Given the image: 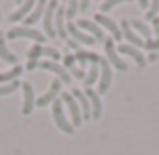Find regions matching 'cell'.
<instances>
[{
    "mask_svg": "<svg viewBox=\"0 0 159 155\" xmlns=\"http://www.w3.org/2000/svg\"><path fill=\"white\" fill-rule=\"evenodd\" d=\"M8 39H33L37 45H41L45 41V33L37 31V29H31V27H12L6 33Z\"/></svg>",
    "mask_w": 159,
    "mask_h": 155,
    "instance_id": "1",
    "label": "cell"
},
{
    "mask_svg": "<svg viewBox=\"0 0 159 155\" xmlns=\"http://www.w3.org/2000/svg\"><path fill=\"white\" fill-rule=\"evenodd\" d=\"M51 108H53V121H55L57 129L63 131V133H67V135H71V133H74V127H71V122L66 118V112H63V100L61 98L53 100Z\"/></svg>",
    "mask_w": 159,
    "mask_h": 155,
    "instance_id": "2",
    "label": "cell"
},
{
    "mask_svg": "<svg viewBox=\"0 0 159 155\" xmlns=\"http://www.w3.org/2000/svg\"><path fill=\"white\" fill-rule=\"evenodd\" d=\"M37 67H41V70H47V71H53V74H57V78H59L63 84H70L71 82V75L67 74V70L63 66H59L57 61H51V59H43V61H39V66Z\"/></svg>",
    "mask_w": 159,
    "mask_h": 155,
    "instance_id": "3",
    "label": "cell"
},
{
    "mask_svg": "<svg viewBox=\"0 0 159 155\" xmlns=\"http://www.w3.org/2000/svg\"><path fill=\"white\" fill-rule=\"evenodd\" d=\"M57 6L59 2L51 0V2H47V10H45V19H43V25H45V35L47 37H55V19H53V14H55Z\"/></svg>",
    "mask_w": 159,
    "mask_h": 155,
    "instance_id": "4",
    "label": "cell"
},
{
    "mask_svg": "<svg viewBox=\"0 0 159 155\" xmlns=\"http://www.w3.org/2000/svg\"><path fill=\"white\" fill-rule=\"evenodd\" d=\"M104 51H106V59H108V63H112V66L116 67L118 71H125V70H126V63L120 59V57H118L116 49H114L112 39H104Z\"/></svg>",
    "mask_w": 159,
    "mask_h": 155,
    "instance_id": "5",
    "label": "cell"
},
{
    "mask_svg": "<svg viewBox=\"0 0 159 155\" xmlns=\"http://www.w3.org/2000/svg\"><path fill=\"white\" fill-rule=\"evenodd\" d=\"M63 104L67 106V110H70V114H71V127H80L82 122H84V118H82V112H80V106H78V102H75V98L71 94H63Z\"/></svg>",
    "mask_w": 159,
    "mask_h": 155,
    "instance_id": "6",
    "label": "cell"
},
{
    "mask_svg": "<svg viewBox=\"0 0 159 155\" xmlns=\"http://www.w3.org/2000/svg\"><path fill=\"white\" fill-rule=\"evenodd\" d=\"M112 82V67L108 63V59H100V84H98V92H108Z\"/></svg>",
    "mask_w": 159,
    "mask_h": 155,
    "instance_id": "7",
    "label": "cell"
},
{
    "mask_svg": "<svg viewBox=\"0 0 159 155\" xmlns=\"http://www.w3.org/2000/svg\"><path fill=\"white\" fill-rule=\"evenodd\" d=\"M66 29H67V35H71L70 39H74L75 43H84V45H88V47L96 43V39H92L90 35H86V33H84V31H82V29H80L75 23H67V25H66Z\"/></svg>",
    "mask_w": 159,
    "mask_h": 155,
    "instance_id": "8",
    "label": "cell"
},
{
    "mask_svg": "<svg viewBox=\"0 0 159 155\" xmlns=\"http://www.w3.org/2000/svg\"><path fill=\"white\" fill-rule=\"evenodd\" d=\"M94 23L98 25V27H104V29H108V31H110V33H112V39L114 41H120L122 39V31H120V27H116V23H114L112 19H108L106 14H96V21H94Z\"/></svg>",
    "mask_w": 159,
    "mask_h": 155,
    "instance_id": "9",
    "label": "cell"
},
{
    "mask_svg": "<svg viewBox=\"0 0 159 155\" xmlns=\"http://www.w3.org/2000/svg\"><path fill=\"white\" fill-rule=\"evenodd\" d=\"M120 31H122V37L129 41V45H133V47H137V49L145 47V41H143V39H141L139 35L131 29V25H129V21H126V19L120 23Z\"/></svg>",
    "mask_w": 159,
    "mask_h": 155,
    "instance_id": "10",
    "label": "cell"
},
{
    "mask_svg": "<svg viewBox=\"0 0 159 155\" xmlns=\"http://www.w3.org/2000/svg\"><path fill=\"white\" fill-rule=\"evenodd\" d=\"M59 92H61V80H53L51 82V88H49L45 94L37 100V106H47V104H53V100H57Z\"/></svg>",
    "mask_w": 159,
    "mask_h": 155,
    "instance_id": "11",
    "label": "cell"
},
{
    "mask_svg": "<svg viewBox=\"0 0 159 155\" xmlns=\"http://www.w3.org/2000/svg\"><path fill=\"white\" fill-rule=\"evenodd\" d=\"M20 88H23V94H25V100H23V114H31L35 106V90L29 82H20Z\"/></svg>",
    "mask_w": 159,
    "mask_h": 155,
    "instance_id": "12",
    "label": "cell"
},
{
    "mask_svg": "<svg viewBox=\"0 0 159 155\" xmlns=\"http://www.w3.org/2000/svg\"><path fill=\"white\" fill-rule=\"evenodd\" d=\"M118 53H122V55H129L133 57V59L137 61V66L139 67H145V55L139 51L137 47H133V45H126V43H120L118 45Z\"/></svg>",
    "mask_w": 159,
    "mask_h": 155,
    "instance_id": "13",
    "label": "cell"
},
{
    "mask_svg": "<svg viewBox=\"0 0 159 155\" xmlns=\"http://www.w3.org/2000/svg\"><path fill=\"white\" fill-rule=\"evenodd\" d=\"M71 96L75 98L78 106H82V118H92V106H90V100H88V96H86V92L71 90Z\"/></svg>",
    "mask_w": 159,
    "mask_h": 155,
    "instance_id": "14",
    "label": "cell"
},
{
    "mask_svg": "<svg viewBox=\"0 0 159 155\" xmlns=\"http://www.w3.org/2000/svg\"><path fill=\"white\" fill-rule=\"evenodd\" d=\"M84 33H90V37L92 39H98V41H104V33H102V27H98L96 23H92V21H86V19H82L80 21V25H78Z\"/></svg>",
    "mask_w": 159,
    "mask_h": 155,
    "instance_id": "15",
    "label": "cell"
},
{
    "mask_svg": "<svg viewBox=\"0 0 159 155\" xmlns=\"http://www.w3.org/2000/svg\"><path fill=\"white\" fill-rule=\"evenodd\" d=\"M84 92H86V96H88V100H90V106H92V118L98 121V118L102 116V102H100V96L96 94L92 88L84 90Z\"/></svg>",
    "mask_w": 159,
    "mask_h": 155,
    "instance_id": "16",
    "label": "cell"
},
{
    "mask_svg": "<svg viewBox=\"0 0 159 155\" xmlns=\"http://www.w3.org/2000/svg\"><path fill=\"white\" fill-rule=\"evenodd\" d=\"M35 4H37V2H33V0H29V2H23V4H20L19 8H16V10H14V12H12V14L8 16V21H10V23H16V21H23L25 16H27V14H29L31 10L35 8Z\"/></svg>",
    "mask_w": 159,
    "mask_h": 155,
    "instance_id": "17",
    "label": "cell"
},
{
    "mask_svg": "<svg viewBox=\"0 0 159 155\" xmlns=\"http://www.w3.org/2000/svg\"><path fill=\"white\" fill-rule=\"evenodd\" d=\"M63 16H66V6H57L55 10V33L59 35V37L67 39V29L63 27Z\"/></svg>",
    "mask_w": 159,
    "mask_h": 155,
    "instance_id": "18",
    "label": "cell"
},
{
    "mask_svg": "<svg viewBox=\"0 0 159 155\" xmlns=\"http://www.w3.org/2000/svg\"><path fill=\"white\" fill-rule=\"evenodd\" d=\"M0 57L6 61V63H10V66H19V59H16V55H14L12 51H10L8 47H6V41H4V35H0Z\"/></svg>",
    "mask_w": 159,
    "mask_h": 155,
    "instance_id": "19",
    "label": "cell"
},
{
    "mask_svg": "<svg viewBox=\"0 0 159 155\" xmlns=\"http://www.w3.org/2000/svg\"><path fill=\"white\" fill-rule=\"evenodd\" d=\"M45 8H47V4L43 2V0H39L37 4H35L33 12H31V14L27 16V19H25V25H27V27H33V25H35V23H37V21L43 16V10H45Z\"/></svg>",
    "mask_w": 159,
    "mask_h": 155,
    "instance_id": "20",
    "label": "cell"
},
{
    "mask_svg": "<svg viewBox=\"0 0 159 155\" xmlns=\"http://www.w3.org/2000/svg\"><path fill=\"white\" fill-rule=\"evenodd\" d=\"M75 59H80V63H86V61H90V63H96V66H100V59L102 57L98 55V53H92V51H86V49H80V51H75Z\"/></svg>",
    "mask_w": 159,
    "mask_h": 155,
    "instance_id": "21",
    "label": "cell"
},
{
    "mask_svg": "<svg viewBox=\"0 0 159 155\" xmlns=\"http://www.w3.org/2000/svg\"><path fill=\"white\" fill-rule=\"evenodd\" d=\"M20 74H23V67H20V66H14L12 70H8V71H2V74H0V86L14 82V80H16V75H20Z\"/></svg>",
    "mask_w": 159,
    "mask_h": 155,
    "instance_id": "22",
    "label": "cell"
},
{
    "mask_svg": "<svg viewBox=\"0 0 159 155\" xmlns=\"http://www.w3.org/2000/svg\"><path fill=\"white\" fill-rule=\"evenodd\" d=\"M129 25H131V29H135L137 33H141V35H143V37H145L147 41L151 39V29L147 27V25L143 23V21H137V19H133V21H129Z\"/></svg>",
    "mask_w": 159,
    "mask_h": 155,
    "instance_id": "23",
    "label": "cell"
},
{
    "mask_svg": "<svg viewBox=\"0 0 159 155\" xmlns=\"http://www.w3.org/2000/svg\"><path fill=\"white\" fill-rule=\"evenodd\" d=\"M98 75H100V67L96 66V63H94V66H90L88 74H86V78H84V86H86V90H88V88H92Z\"/></svg>",
    "mask_w": 159,
    "mask_h": 155,
    "instance_id": "24",
    "label": "cell"
},
{
    "mask_svg": "<svg viewBox=\"0 0 159 155\" xmlns=\"http://www.w3.org/2000/svg\"><path fill=\"white\" fill-rule=\"evenodd\" d=\"M16 88H20V82H19V80L10 82V84H2V86H0V96H8V94H12Z\"/></svg>",
    "mask_w": 159,
    "mask_h": 155,
    "instance_id": "25",
    "label": "cell"
},
{
    "mask_svg": "<svg viewBox=\"0 0 159 155\" xmlns=\"http://www.w3.org/2000/svg\"><path fill=\"white\" fill-rule=\"evenodd\" d=\"M43 55V45H33L31 49H27V57L29 61H37Z\"/></svg>",
    "mask_w": 159,
    "mask_h": 155,
    "instance_id": "26",
    "label": "cell"
},
{
    "mask_svg": "<svg viewBox=\"0 0 159 155\" xmlns=\"http://www.w3.org/2000/svg\"><path fill=\"white\" fill-rule=\"evenodd\" d=\"M75 14H78V2L71 0V2H67V4H66V16L70 19V23H71V19H74Z\"/></svg>",
    "mask_w": 159,
    "mask_h": 155,
    "instance_id": "27",
    "label": "cell"
},
{
    "mask_svg": "<svg viewBox=\"0 0 159 155\" xmlns=\"http://www.w3.org/2000/svg\"><path fill=\"white\" fill-rule=\"evenodd\" d=\"M43 55H45V57H49L51 61H57V59H61L59 51H57V49H53V47H43Z\"/></svg>",
    "mask_w": 159,
    "mask_h": 155,
    "instance_id": "28",
    "label": "cell"
},
{
    "mask_svg": "<svg viewBox=\"0 0 159 155\" xmlns=\"http://www.w3.org/2000/svg\"><path fill=\"white\" fill-rule=\"evenodd\" d=\"M157 12H159V2L155 0V2H151V6H149V10H147V19H157Z\"/></svg>",
    "mask_w": 159,
    "mask_h": 155,
    "instance_id": "29",
    "label": "cell"
},
{
    "mask_svg": "<svg viewBox=\"0 0 159 155\" xmlns=\"http://www.w3.org/2000/svg\"><path fill=\"white\" fill-rule=\"evenodd\" d=\"M116 4H118V0H106V2L100 4V10H102V14H104V12H108L110 8H114Z\"/></svg>",
    "mask_w": 159,
    "mask_h": 155,
    "instance_id": "30",
    "label": "cell"
},
{
    "mask_svg": "<svg viewBox=\"0 0 159 155\" xmlns=\"http://www.w3.org/2000/svg\"><path fill=\"white\" fill-rule=\"evenodd\" d=\"M63 63L67 66V70H71V67L75 66V55H71V53H66V55H63Z\"/></svg>",
    "mask_w": 159,
    "mask_h": 155,
    "instance_id": "31",
    "label": "cell"
},
{
    "mask_svg": "<svg viewBox=\"0 0 159 155\" xmlns=\"http://www.w3.org/2000/svg\"><path fill=\"white\" fill-rule=\"evenodd\" d=\"M145 49H149L151 53H157L159 51V39H155V41H147L145 43Z\"/></svg>",
    "mask_w": 159,
    "mask_h": 155,
    "instance_id": "32",
    "label": "cell"
},
{
    "mask_svg": "<svg viewBox=\"0 0 159 155\" xmlns=\"http://www.w3.org/2000/svg\"><path fill=\"white\" fill-rule=\"evenodd\" d=\"M70 71L75 75V78H78V80H84V78H86V74H84V70H82V67H75V66H74Z\"/></svg>",
    "mask_w": 159,
    "mask_h": 155,
    "instance_id": "33",
    "label": "cell"
},
{
    "mask_svg": "<svg viewBox=\"0 0 159 155\" xmlns=\"http://www.w3.org/2000/svg\"><path fill=\"white\" fill-rule=\"evenodd\" d=\"M66 43H67V45H70V47H71V49H74V51H80V49H82V47H80V43H75V41H74V39H67V41H66Z\"/></svg>",
    "mask_w": 159,
    "mask_h": 155,
    "instance_id": "34",
    "label": "cell"
},
{
    "mask_svg": "<svg viewBox=\"0 0 159 155\" xmlns=\"http://www.w3.org/2000/svg\"><path fill=\"white\" fill-rule=\"evenodd\" d=\"M88 6H90V2H88V0H82V2H78V8L82 10V12H84V10L88 8Z\"/></svg>",
    "mask_w": 159,
    "mask_h": 155,
    "instance_id": "35",
    "label": "cell"
},
{
    "mask_svg": "<svg viewBox=\"0 0 159 155\" xmlns=\"http://www.w3.org/2000/svg\"><path fill=\"white\" fill-rule=\"evenodd\" d=\"M139 6H141V8H149V6H151V2H147V0H141V2H139Z\"/></svg>",
    "mask_w": 159,
    "mask_h": 155,
    "instance_id": "36",
    "label": "cell"
},
{
    "mask_svg": "<svg viewBox=\"0 0 159 155\" xmlns=\"http://www.w3.org/2000/svg\"><path fill=\"white\" fill-rule=\"evenodd\" d=\"M159 59V53H149V61H157Z\"/></svg>",
    "mask_w": 159,
    "mask_h": 155,
    "instance_id": "37",
    "label": "cell"
},
{
    "mask_svg": "<svg viewBox=\"0 0 159 155\" xmlns=\"http://www.w3.org/2000/svg\"><path fill=\"white\" fill-rule=\"evenodd\" d=\"M153 25H155V27H159V16H157V19H153Z\"/></svg>",
    "mask_w": 159,
    "mask_h": 155,
    "instance_id": "38",
    "label": "cell"
},
{
    "mask_svg": "<svg viewBox=\"0 0 159 155\" xmlns=\"http://www.w3.org/2000/svg\"><path fill=\"white\" fill-rule=\"evenodd\" d=\"M155 35H157V39H159V27H155Z\"/></svg>",
    "mask_w": 159,
    "mask_h": 155,
    "instance_id": "39",
    "label": "cell"
}]
</instances>
